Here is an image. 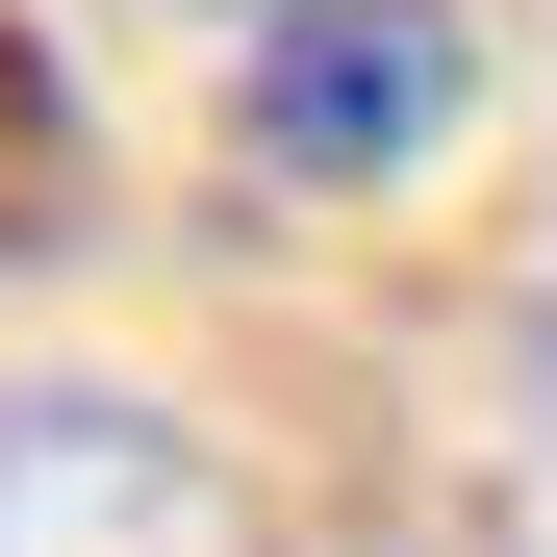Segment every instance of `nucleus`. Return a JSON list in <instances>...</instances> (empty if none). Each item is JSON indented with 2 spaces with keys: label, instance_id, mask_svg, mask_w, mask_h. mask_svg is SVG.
Masks as SVG:
<instances>
[{
  "label": "nucleus",
  "instance_id": "nucleus-1",
  "mask_svg": "<svg viewBox=\"0 0 557 557\" xmlns=\"http://www.w3.org/2000/svg\"><path fill=\"white\" fill-rule=\"evenodd\" d=\"M456 102H482V0H278V26H228V152L278 177V203L431 177Z\"/></svg>",
  "mask_w": 557,
  "mask_h": 557
},
{
  "label": "nucleus",
  "instance_id": "nucleus-2",
  "mask_svg": "<svg viewBox=\"0 0 557 557\" xmlns=\"http://www.w3.org/2000/svg\"><path fill=\"white\" fill-rule=\"evenodd\" d=\"M0 557H278V507L127 381H0Z\"/></svg>",
  "mask_w": 557,
  "mask_h": 557
}]
</instances>
